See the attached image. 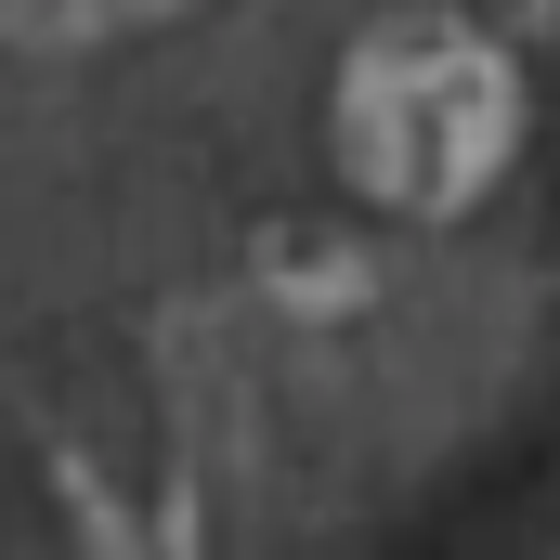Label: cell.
<instances>
[{"mask_svg":"<svg viewBox=\"0 0 560 560\" xmlns=\"http://www.w3.org/2000/svg\"><path fill=\"white\" fill-rule=\"evenodd\" d=\"M509 66L456 26H392L352 66V170L405 209H469L509 170Z\"/></svg>","mask_w":560,"mask_h":560,"instance_id":"1","label":"cell"}]
</instances>
